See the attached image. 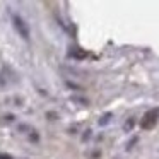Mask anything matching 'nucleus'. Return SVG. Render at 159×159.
I'll use <instances>...</instances> for the list:
<instances>
[{"label": "nucleus", "mask_w": 159, "mask_h": 159, "mask_svg": "<svg viewBox=\"0 0 159 159\" xmlns=\"http://www.w3.org/2000/svg\"><path fill=\"white\" fill-rule=\"evenodd\" d=\"M0 159H12L9 154H0Z\"/></svg>", "instance_id": "39448f33"}, {"label": "nucleus", "mask_w": 159, "mask_h": 159, "mask_svg": "<svg viewBox=\"0 0 159 159\" xmlns=\"http://www.w3.org/2000/svg\"><path fill=\"white\" fill-rule=\"evenodd\" d=\"M12 24H14L16 31L19 33L21 38H24V39L29 38V28H28V24L24 22V19H22V17H19V16L14 14V16H12Z\"/></svg>", "instance_id": "f03ea898"}, {"label": "nucleus", "mask_w": 159, "mask_h": 159, "mask_svg": "<svg viewBox=\"0 0 159 159\" xmlns=\"http://www.w3.org/2000/svg\"><path fill=\"white\" fill-rule=\"evenodd\" d=\"M157 120H159V108H154V110L147 111V113L144 115V118H142V121H140V127L144 128V130L152 128L157 123Z\"/></svg>", "instance_id": "f257e3e1"}, {"label": "nucleus", "mask_w": 159, "mask_h": 159, "mask_svg": "<svg viewBox=\"0 0 159 159\" xmlns=\"http://www.w3.org/2000/svg\"><path fill=\"white\" fill-rule=\"evenodd\" d=\"M134 123H135V120H134V118H130V120L125 123V132H130L132 127H134Z\"/></svg>", "instance_id": "20e7f679"}, {"label": "nucleus", "mask_w": 159, "mask_h": 159, "mask_svg": "<svg viewBox=\"0 0 159 159\" xmlns=\"http://www.w3.org/2000/svg\"><path fill=\"white\" fill-rule=\"evenodd\" d=\"M110 120H111V113H106V115H104V116L99 120V125H101V127H104L106 123H110Z\"/></svg>", "instance_id": "7ed1b4c3"}]
</instances>
